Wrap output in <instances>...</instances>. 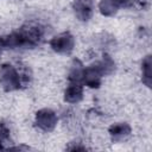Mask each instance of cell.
I'll return each instance as SVG.
<instances>
[{
	"label": "cell",
	"mask_w": 152,
	"mask_h": 152,
	"mask_svg": "<svg viewBox=\"0 0 152 152\" xmlns=\"http://www.w3.org/2000/svg\"><path fill=\"white\" fill-rule=\"evenodd\" d=\"M31 81V72L26 66H17L4 63L0 66V86L5 91H14L27 86Z\"/></svg>",
	"instance_id": "2"
},
{
	"label": "cell",
	"mask_w": 152,
	"mask_h": 152,
	"mask_svg": "<svg viewBox=\"0 0 152 152\" xmlns=\"http://www.w3.org/2000/svg\"><path fill=\"white\" fill-rule=\"evenodd\" d=\"M4 49H5V46H4V43H2V38L0 37V56H1L2 51H4Z\"/></svg>",
	"instance_id": "16"
},
{
	"label": "cell",
	"mask_w": 152,
	"mask_h": 152,
	"mask_svg": "<svg viewBox=\"0 0 152 152\" xmlns=\"http://www.w3.org/2000/svg\"><path fill=\"white\" fill-rule=\"evenodd\" d=\"M120 8H121V5L119 0H101L99 2V11L104 17L115 15Z\"/></svg>",
	"instance_id": "9"
},
{
	"label": "cell",
	"mask_w": 152,
	"mask_h": 152,
	"mask_svg": "<svg viewBox=\"0 0 152 152\" xmlns=\"http://www.w3.org/2000/svg\"><path fill=\"white\" fill-rule=\"evenodd\" d=\"M151 56L147 55L142 62H141V81L146 87H151V81H152V74H151Z\"/></svg>",
	"instance_id": "11"
},
{
	"label": "cell",
	"mask_w": 152,
	"mask_h": 152,
	"mask_svg": "<svg viewBox=\"0 0 152 152\" xmlns=\"http://www.w3.org/2000/svg\"><path fill=\"white\" fill-rule=\"evenodd\" d=\"M121 7H126V8H140V10H145L148 6V0H119Z\"/></svg>",
	"instance_id": "13"
},
{
	"label": "cell",
	"mask_w": 152,
	"mask_h": 152,
	"mask_svg": "<svg viewBox=\"0 0 152 152\" xmlns=\"http://www.w3.org/2000/svg\"><path fill=\"white\" fill-rule=\"evenodd\" d=\"M83 99V84L69 82L64 90V101L68 103H78Z\"/></svg>",
	"instance_id": "8"
},
{
	"label": "cell",
	"mask_w": 152,
	"mask_h": 152,
	"mask_svg": "<svg viewBox=\"0 0 152 152\" xmlns=\"http://www.w3.org/2000/svg\"><path fill=\"white\" fill-rule=\"evenodd\" d=\"M49 45L57 53L69 55L75 48V37L70 32H62L52 37Z\"/></svg>",
	"instance_id": "3"
},
{
	"label": "cell",
	"mask_w": 152,
	"mask_h": 152,
	"mask_svg": "<svg viewBox=\"0 0 152 152\" xmlns=\"http://www.w3.org/2000/svg\"><path fill=\"white\" fill-rule=\"evenodd\" d=\"M71 144L72 145L68 146L66 150H69V151H84V150H87L86 145H81L82 142H71Z\"/></svg>",
	"instance_id": "15"
},
{
	"label": "cell",
	"mask_w": 152,
	"mask_h": 152,
	"mask_svg": "<svg viewBox=\"0 0 152 152\" xmlns=\"http://www.w3.org/2000/svg\"><path fill=\"white\" fill-rule=\"evenodd\" d=\"M11 141V131H10V127L6 122L1 121L0 122V145L5 148V144Z\"/></svg>",
	"instance_id": "14"
},
{
	"label": "cell",
	"mask_w": 152,
	"mask_h": 152,
	"mask_svg": "<svg viewBox=\"0 0 152 152\" xmlns=\"http://www.w3.org/2000/svg\"><path fill=\"white\" fill-rule=\"evenodd\" d=\"M131 132H132V128L127 122H116L110 125L108 128L109 137L114 142H120L125 140L127 137H129Z\"/></svg>",
	"instance_id": "7"
},
{
	"label": "cell",
	"mask_w": 152,
	"mask_h": 152,
	"mask_svg": "<svg viewBox=\"0 0 152 152\" xmlns=\"http://www.w3.org/2000/svg\"><path fill=\"white\" fill-rule=\"evenodd\" d=\"M83 71H84L83 63L80 59L75 58L71 62V65H70V69H69V76H68L69 82H78V83H82Z\"/></svg>",
	"instance_id": "10"
},
{
	"label": "cell",
	"mask_w": 152,
	"mask_h": 152,
	"mask_svg": "<svg viewBox=\"0 0 152 152\" xmlns=\"http://www.w3.org/2000/svg\"><path fill=\"white\" fill-rule=\"evenodd\" d=\"M72 10L76 18L81 21H89L94 14V1L93 0H74Z\"/></svg>",
	"instance_id": "6"
},
{
	"label": "cell",
	"mask_w": 152,
	"mask_h": 152,
	"mask_svg": "<svg viewBox=\"0 0 152 152\" xmlns=\"http://www.w3.org/2000/svg\"><path fill=\"white\" fill-rule=\"evenodd\" d=\"M97 62H99V64H100V66H101L104 76L110 75L115 70V62L113 61V58L108 53H103L102 55V58L100 61H97Z\"/></svg>",
	"instance_id": "12"
},
{
	"label": "cell",
	"mask_w": 152,
	"mask_h": 152,
	"mask_svg": "<svg viewBox=\"0 0 152 152\" xmlns=\"http://www.w3.org/2000/svg\"><path fill=\"white\" fill-rule=\"evenodd\" d=\"M104 76L99 62H95L88 66H84L82 84L89 88H99L102 82V77Z\"/></svg>",
	"instance_id": "5"
},
{
	"label": "cell",
	"mask_w": 152,
	"mask_h": 152,
	"mask_svg": "<svg viewBox=\"0 0 152 152\" xmlns=\"http://www.w3.org/2000/svg\"><path fill=\"white\" fill-rule=\"evenodd\" d=\"M58 122L57 114L50 108H42L36 113L34 124L43 132H51Z\"/></svg>",
	"instance_id": "4"
},
{
	"label": "cell",
	"mask_w": 152,
	"mask_h": 152,
	"mask_svg": "<svg viewBox=\"0 0 152 152\" xmlns=\"http://www.w3.org/2000/svg\"><path fill=\"white\" fill-rule=\"evenodd\" d=\"M1 38L5 49H33L42 43L44 38V28L39 24L30 23Z\"/></svg>",
	"instance_id": "1"
}]
</instances>
